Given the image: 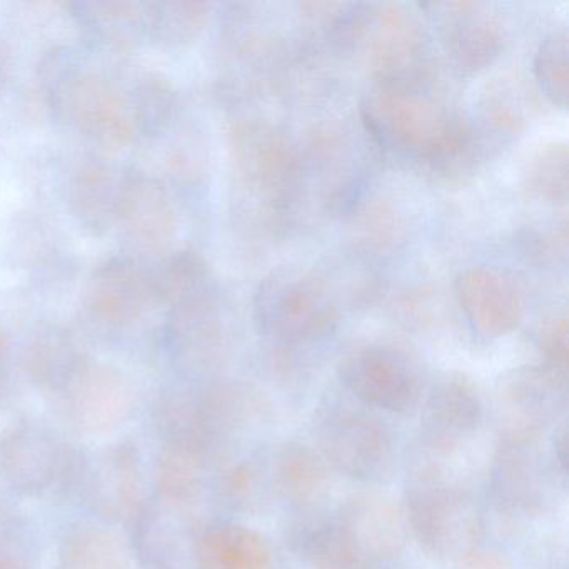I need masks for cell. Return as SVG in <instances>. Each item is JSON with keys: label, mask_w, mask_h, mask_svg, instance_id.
Masks as SVG:
<instances>
[{"label": "cell", "mask_w": 569, "mask_h": 569, "mask_svg": "<svg viewBox=\"0 0 569 569\" xmlns=\"http://www.w3.org/2000/svg\"><path fill=\"white\" fill-rule=\"evenodd\" d=\"M362 122L386 151L436 172L462 168L476 152L468 119L421 88L381 84L366 94Z\"/></svg>", "instance_id": "6da1fadb"}, {"label": "cell", "mask_w": 569, "mask_h": 569, "mask_svg": "<svg viewBox=\"0 0 569 569\" xmlns=\"http://www.w3.org/2000/svg\"><path fill=\"white\" fill-rule=\"evenodd\" d=\"M42 88L49 109L66 128L104 149H122L139 139L136 82L92 61L84 52L58 49L46 56Z\"/></svg>", "instance_id": "7a4b0ae2"}, {"label": "cell", "mask_w": 569, "mask_h": 569, "mask_svg": "<svg viewBox=\"0 0 569 569\" xmlns=\"http://www.w3.org/2000/svg\"><path fill=\"white\" fill-rule=\"evenodd\" d=\"M441 458L426 451L412 462L406 479V519L426 556L456 562L478 548L482 518L471 491Z\"/></svg>", "instance_id": "3957f363"}, {"label": "cell", "mask_w": 569, "mask_h": 569, "mask_svg": "<svg viewBox=\"0 0 569 569\" xmlns=\"http://www.w3.org/2000/svg\"><path fill=\"white\" fill-rule=\"evenodd\" d=\"M254 408L248 389L214 381L164 396L156 421L164 448L211 462L248 425Z\"/></svg>", "instance_id": "277c9868"}, {"label": "cell", "mask_w": 569, "mask_h": 569, "mask_svg": "<svg viewBox=\"0 0 569 569\" xmlns=\"http://www.w3.org/2000/svg\"><path fill=\"white\" fill-rule=\"evenodd\" d=\"M338 316L328 284L309 269L281 266L256 291V325L281 345H309L326 338L338 325Z\"/></svg>", "instance_id": "5b68a950"}, {"label": "cell", "mask_w": 569, "mask_h": 569, "mask_svg": "<svg viewBox=\"0 0 569 569\" xmlns=\"http://www.w3.org/2000/svg\"><path fill=\"white\" fill-rule=\"evenodd\" d=\"M315 441L326 465L361 482H381L396 465L391 429L365 405L329 398L315 419Z\"/></svg>", "instance_id": "8992f818"}, {"label": "cell", "mask_w": 569, "mask_h": 569, "mask_svg": "<svg viewBox=\"0 0 569 569\" xmlns=\"http://www.w3.org/2000/svg\"><path fill=\"white\" fill-rule=\"evenodd\" d=\"M158 306L151 271L129 256L98 266L82 291L86 325L111 339L131 335Z\"/></svg>", "instance_id": "52a82bcc"}, {"label": "cell", "mask_w": 569, "mask_h": 569, "mask_svg": "<svg viewBox=\"0 0 569 569\" xmlns=\"http://www.w3.org/2000/svg\"><path fill=\"white\" fill-rule=\"evenodd\" d=\"M162 339L179 371L191 376L216 371L229 351V322L218 288L169 308Z\"/></svg>", "instance_id": "ba28073f"}, {"label": "cell", "mask_w": 569, "mask_h": 569, "mask_svg": "<svg viewBox=\"0 0 569 569\" xmlns=\"http://www.w3.org/2000/svg\"><path fill=\"white\" fill-rule=\"evenodd\" d=\"M338 375L349 395L369 408L406 412L421 395L418 369L399 349L366 345L342 356Z\"/></svg>", "instance_id": "9c48e42d"}, {"label": "cell", "mask_w": 569, "mask_h": 569, "mask_svg": "<svg viewBox=\"0 0 569 569\" xmlns=\"http://www.w3.org/2000/svg\"><path fill=\"white\" fill-rule=\"evenodd\" d=\"M129 258H166L178 232L174 202L159 179L126 172L116 224Z\"/></svg>", "instance_id": "30bf717a"}, {"label": "cell", "mask_w": 569, "mask_h": 569, "mask_svg": "<svg viewBox=\"0 0 569 569\" xmlns=\"http://www.w3.org/2000/svg\"><path fill=\"white\" fill-rule=\"evenodd\" d=\"M566 402V378L549 368H518L502 376L496 396L501 439L538 441Z\"/></svg>", "instance_id": "8fae6325"}, {"label": "cell", "mask_w": 569, "mask_h": 569, "mask_svg": "<svg viewBox=\"0 0 569 569\" xmlns=\"http://www.w3.org/2000/svg\"><path fill=\"white\" fill-rule=\"evenodd\" d=\"M449 61L462 74L485 71L505 49L501 19L486 4L432 2L425 4Z\"/></svg>", "instance_id": "7c38bea8"}, {"label": "cell", "mask_w": 569, "mask_h": 569, "mask_svg": "<svg viewBox=\"0 0 569 569\" xmlns=\"http://www.w3.org/2000/svg\"><path fill=\"white\" fill-rule=\"evenodd\" d=\"M54 399L74 428L101 435L131 416L136 392L121 371L88 359Z\"/></svg>", "instance_id": "4fadbf2b"}, {"label": "cell", "mask_w": 569, "mask_h": 569, "mask_svg": "<svg viewBox=\"0 0 569 569\" xmlns=\"http://www.w3.org/2000/svg\"><path fill=\"white\" fill-rule=\"evenodd\" d=\"M71 471V456L46 426L22 421L0 435V476L16 491L38 495Z\"/></svg>", "instance_id": "5bb4252c"}, {"label": "cell", "mask_w": 569, "mask_h": 569, "mask_svg": "<svg viewBox=\"0 0 569 569\" xmlns=\"http://www.w3.org/2000/svg\"><path fill=\"white\" fill-rule=\"evenodd\" d=\"M89 511L109 522L134 518L142 505V462L131 442L108 446L76 471Z\"/></svg>", "instance_id": "9a60e30c"}, {"label": "cell", "mask_w": 569, "mask_h": 569, "mask_svg": "<svg viewBox=\"0 0 569 569\" xmlns=\"http://www.w3.org/2000/svg\"><path fill=\"white\" fill-rule=\"evenodd\" d=\"M189 509L159 495L139 506L132 545L142 569H194L192 548L199 528Z\"/></svg>", "instance_id": "2e32d148"}, {"label": "cell", "mask_w": 569, "mask_h": 569, "mask_svg": "<svg viewBox=\"0 0 569 569\" xmlns=\"http://www.w3.org/2000/svg\"><path fill=\"white\" fill-rule=\"evenodd\" d=\"M236 166L249 188L272 201H288L301 181V166L288 139L266 126L249 124L232 134Z\"/></svg>", "instance_id": "e0dca14e"}, {"label": "cell", "mask_w": 569, "mask_h": 569, "mask_svg": "<svg viewBox=\"0 0 569 569\" xmlns=\"http://www.w3.org/2000/svg\"><path fill=\"white\" fill-rule=\"evenodd\" d=\"M485 406L476 386L466 376L445 375L431 389L422 411L426 451L451 455L481 428Z\"/></svg>", "instance_id": "ac0fdd59"}, {"label": "cell", "mask_w": 569, "mask_h": 569, "mask_svg": "<svg viewBox=\"0 0 569 569\" xmlns=\"http://www.w3.org/2000/svg\"><path fill=\"white\" fill-rule=\"evenodd\" d=\"M549 475L538 441L501 439L491 465V491L509 515L535 516L549 501Z\"/></svg>", "instance_id": "d6986e66"}, {"label": "cell", "mask_w": 569, "mask_h": 569, "mask_svg": "<svg viewBox=\"0 0 569 569\" xmlns=\"http://www.w3.org/2000/svg\"><path fill=\"white\" fill-rule=\"evenodd\" d=\"M455 291L469 326L481 338H502L521 322V292L499 269H468L456 279Z\"/></svg>", "instance_id": "ffe728a7"}, {"label": "cell", "mask_w": 569, "mask_h": 569, "mask_svg": "<svg viewBox=\"0 0 569 569\" xmlns=\"http://www.w3.org/2000/svg\"><path fill=\"white\" fill-rule=\"evenodd\" d=\"M126 172L99 158L82 159L69 176L68 206L78 224L102 236L116 224Z\"/></svg>", "instance_id": "44dd1931"}, {"label": "cell", "mask_w": 569, "mask_h": 569, "mask_svg": "<svg viewBox=\"0 0 569 569\" xmlns=\"http://www.w3.org/2000/svg\"><path fill=\"white\" fill-rule=\"evenodd\" d=\"M69 9L76 24L99 48L129 52L151 42V2L91 0Z\"/></svg>", "instance_id": "7402d4cb"}, {"label": "cell", "mask_w": 569, "mask_h": 569, "mask_svg": "<svg viewBox=\"0 0 569 569\" xmlns=\"http://www.w3.org/2000/svg\"><path fill=\"white\" fill-rule=\"evenodd\" d=\"M192 561L194 569H272V551L259 532L214 522L199 528Z\"/></svg>", "instance_id": "603a6c76"}, {"label": "cell", "mask_w": 569, "mask_h": 569, "mask_svg": "<svg viewBox=\"0 0 569 569\" xmlns=\"http://www.w3.org/2000/svg\"><path fill=\"white\" fill-rule=\"evenodd\" d=\"M338 521L379 562L395 558L405 545L401 515L385 496H352Z\"/></svg>", "instance_id": "cb8c5ba5"}, {"label": "cell", "mask_w": 569, "mask_h": 569, "mask_svg": "<svg viewBox=\"0 0 569 569\" xmlns=\"http://www.w3.org/2000/svg\"><path fill=\"white\" fill-rule=\"evenodd\" d=\"M88 359L74 339L54 326L34 332L24 352L26 371L32 385L52 398L64 389Z\"/></svg>", "instance_id": "d4e9b609"}, {"label": "cell", "mask_w": 569, "mask_h": 569, "mask_svg": "<svg viewBox=\"0 0 569 569\" xmlns=\"http://www.w3.org/2000/svg\"><path fill=\"white\" fill-rule=\"evenodd\" d=\"M296 548L311 569H379L378 559L338 519L302 528L296 536Z\"/></svg>", "instance_id": "484cf974"}, {"label": "cell", "mask_w": 569, "mask_h": 569, "mask_svg": "<svg viewBox=\"0 0 569 569\" xmlns=\"http://www.w3.org/2000/svg\"><path fill=\"white\" fill-rule=\"evenodd\" d=\"M274 485L292 505L311 508L328 495V468L311 448L288 442L274 456Z\"/></svg>", "instance_id": "4316f807"}, {"label": "cell", "mask_w": 569, "mask_h": 569, "mask_svg": "<svg viewBox=\"0 0 569 569\" xmlns=\"http://www.w3.org/2000/svg\"><path fill=\"white\" fill-rule=\"evenodd\" d=\"M151 278L159 305L168 309L216 288L208 262L192 249L166 256L152 269Z\"/></svg>", "instance_id": "83f0119b"}, {"label": "cell", "mask_w": 569, "mask_h": 569, "mask_svg": "<svg viewBox=\"0 0 569 569\" xmlns=\"http://www.w3.org/2000/svg\"><path fill=\"white\" fill-rule=\"evenodd\" d=\"M208 18L206 2H151V44L184 48L201 34Z\"/></svg>", "instance_id": "f1b7e54d"}, {"label": "cell", "mask_w": 569, "mask_h": 569, "mask_svg": "<svg viewBox=\"0 0 569 569\" xmlns=\"http://www.w3.org/2000/svg\"><path fill=\"white\" fill-rule=\"evenodd\" d=\"M61 565L64 569H126V556L111 532L79 528L62 541Z\"/></svg>", "instance_id": "f546056e"}, {"label": "cell", "mask_w": 569, "mask_h": 569, "mask_svg": "<svg viewBox=\"0 0 569 569\" xmlns=\"http://www.w3.org/2000/svg\"><path fill=\"white\" fill-rule=\"evenodd\" d=\"M176 111V94L162 76L142 72L136 82V116L139 138L154 139L164 134Z\"/></svg>", "instance_id": "4dcf8cb0"}, {"label": "cell", "mask_w": 569, "mask_h": 569, "mask_svg": "<svg viewBox=\"0 0 569 569\" xmlns=\"http://www.w3.org/2000/svg\"><path fill=\"white\" fill-rule=\"evenodd\" d=\"M569 38L566 28L555 29L539 46L535 59V78L552 106L566 109L569 92Z\"/></svg>", "instance_id": "1f68e13d"}, {"label": "cell", "mask_w": 569, "mask_h": 569, "mask_svg": "<svg viewBox=\"0 0 569 569\" xmlns=\"http://www.w3.org/2000/svg\"><path fill=\"white\" fill-rule=\"evenodd\" d=\"M219 499L234 511H252L266 498L264 472L252 459L236 462L218 479Z\"/></svg>", "instance_id": "d6a6232c"}, {"label": "cell", "mask_w": 569, "mask_h": 569, "mask_svg": "<svg viewBox=\"0 0 569 569\" xmlns=\"http://www.w3.org/2000/svg\"><path fill=\"white\" fill-rule=\"evenodd\" d=\"M528 184L535 194L549 202L568 199V149L555 144L539 152L528 171Z\"/></svg>", "instance_id": "836d02e7"}, {"label": "cell", "mask_w": 569, "mask_h": 569, "mask_svg": "<svg viewBox=\"0 0 569 569\" xmlns=\"http://www.w3.org/2000/svg\"><path fill=\"white\" fill-rule=\"evenodd\" d=\"M539 346L545 352L548 366L558 375L565 376L568 372L569 342H568V318L565 315L555 316L548 319L539 332Z\"/></svg>", "instance_id": "e575fe53"}, {"label": "cell", "mask_w": 569, "mask_h": 569, "mask_svg": "<svg viewBox=\"0 0 569 569\" xmlns=\"http://www.w3.org/2000/svg\"><path fill=\"white\" fill-rule=\"evenodd\" d=\"M0 569H34L31 542L16 528H0Z\"/></svg>", "instance_id": "d590c367"}, {"label": "cell", "mask_w": 569, "mask_h": 569, "mask_svg": "<svg viewBox=\"0 0 569 569\" xmlns=\"http://www.w3.org/2000/svg\"><path fill=\"white\" fill-rule=\"evenodd\" d=\"M456 569H512L506 556L495 549L475 548L456 561Z\"/></svg>", "instance_id": "8d00e7d4"}, {"label": "cell", "mask_w": 569, "mask_h": 569, "mask_svg": "<svg viewBox=\"0 0 569 569\" xmlns=\"http://www.w3.org/2000/svg\"><path fill=\"white\" fill-rule=\"evenodd\" d=\"M11 76V56H9L8 48L4 41L0 39V92L4 91Z\"/></svg>", "instance_id": "74e56055"}, {"label": "cell", "mask_w": 569, "mask_h": 569, "mask_svg": "<svg viewBox=\"0 0 569 569\" xmlns=\"http://www.w3.org/2000/svg\"><path fill=\"white\" fill-rule=\"evenodd\" d=\"M556 459L559 462V469L562 475L566 472V465H568V432H566L565 426H562L561 432H559L558 439H556Z\"/></svg>", "instance_id": "f35d334b"}, {"label": "cell", "mask_w": 569, "mask_h": 569, "mask_svg": "<svg viewBox=\"0 0 569 569\" xmlns=\"http://www.w3.org/2000/svg\"><path fill=\"white\" fill-rule=\"evenodd\" d=\"M6 385H8V379L0 378V396H2V392H4Z\"/></svg>", "instance_id": "ab89813d"}]
</instances>
